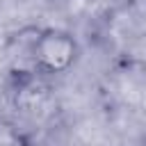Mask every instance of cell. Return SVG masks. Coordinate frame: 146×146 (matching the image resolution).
Wrapping results in <instances>:
<instances>
[{
	"label": "cell",
	"instance_id": "obj_1",
	"mask_svg": "<svg viewBox=\"0 0 146 146\" xmlns=\"http://www.w3.org/2000/svg\"><path fill=\"white\" fill-rule=\"evenodd\" d=\"M78 41L71 32L46 27L39 30L30 43L32 73L36 75H62L78 59Z\"/></svg>",
	"mask_w": 146,
	"mask_h": 146
},
{
	"label": "cell",
	"instance_id": "obj_2",
	"mask_svg": "<svg viewBox=\"0 0 146 146\" xmlns=\"http://www.w3.org/2000/svg\"><path fill=\"white\" fill-rule=\"evenodd\" d=\"M0 146H30V141L11 121L0 119Z\"/></svg>",
	"mask_w": 146,
	"mask_h": 146
}]
</instances>
